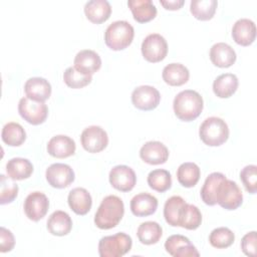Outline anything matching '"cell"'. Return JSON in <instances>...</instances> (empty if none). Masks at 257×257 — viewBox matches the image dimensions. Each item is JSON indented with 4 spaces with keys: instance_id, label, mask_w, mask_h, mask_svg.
Returning <instances> with one entry per match:
<instances>
[{
    "instance_id": "cell-1",
    "label": "cell",
    "mask_w": 257,
    "mask_h": 257,
    "mask_svg": "<svg viewBox=\"0 0 257 257\" xmlns=\"http://www.w3.org/2000/svg\"><path fill=\"white\" fill-rule=\"evenodd\" d=\"M123 214L124 205L122 200L114 195L106 196L94 215V224L102 230L114 228L122 219Z\"/></svg>"
},
{
    "instance_id": "cell-2",
    "label": "cell",
    "mask_w": 257,
    "mask_h": 257,
    "mask_svg": "<svg viewBox=\"0 0 257 257\" xmlns=\"http://www.w3.org/2000/svg\"><path fill=\"white\" fill-rule=\"evenodd\" d=\"M204 101L201 94L193 89H186L179 92L173 102L174 112L183 121H192L202 112Z\"/></svg>"
},
{
    "instance_id": "cell-3",
    "label": "cell",
    "mask_w": 257,
    "mask_h": 257,
    "mask_svg": "<svg viewBox=\"0 0 257 257\" xmlns=\"http://www.w3.org/2000/svg\"><path fill=\"white\" fill-rule=\"evenodd\" d=\"M135 30L125 20H117L109 24L104 32V42L111 50L118 51L126 48L133 42Z\"/></svg>"
},
{
    "instance_id": "cell-4",
    "label": "cell",
    "mask_w": 257,
    "mask_h": 257,
    "mask_svg": "<svg viewBox=\"0 0 257 257\" xmlns=\"http://www.w3.org/2000/svg\"><path fill=\"white\" fill-rule=\"evenodd\" d=\"M199 136L202 142L210 147H219L229 138V127L225 120L217 116L206 118L200 125Z\"/></svg>"
},
{
    "instance_id": "cell-5",
    "label": "cell",
    "mask_w": 257,
    "mask_h": 257,
    "mask_svg": "<svg viewBox=\"0 0 257 257\" xmlns=\"http://www.w3.org/2000/svg\"><path fill=\"white\" fill-rule=\"evenodd\" d=\"M133 240L123 232L104 236L98 242V254L100 257H121L131 251Z\"/></svg>"
},
{
    "instance_id": "cell-6",
    "label": "cell",
    "mask_w": 257,
    "mask_h": 257,
    "mask_svg": "<svg viewBox=\"0 0 257 257\" xmlns=\"http://www.w3.org/2000/svg\"><path fill=\"white\" fill-rule=\"evenodd\" d=\"M216 202L226 210H236L242 205L243 194L236 182L225 178L216 191Z\"/></svg>"
},
{
    "instance_id": "cell-7",
    "label": "cell",
    "mask_w": 257,
    "mask_h": 257,
    "mask_svg": "<svg viewBox=\"0 0 257 257\" xmlns=\"http://www.w3.org/2000/svg\"><path fill=\"white\" fill-rule=\"evenodd\" d=\"M18 112L20 116L28 123L38 125L43 123L48 115V107L42 101H36L22 97L18 103Z\"/></svg>"
},
{
    "instance_id": "cell-8",
    "label": "cell",
    "mask_w": 257,
    "mask_h": 257,
    "mask_svg": "<svg viewBox=\"0 0 257 257\" xmlns=\"http://www.w3.org/2000/svg\"><path fill=\"white\" fill-rule=\"evenodd\" d=\"M142 54L149 62H160L168 54L167 40L159 33L149 34L142 42Z\"/></svg>"
},
{
    "instance_id": "cell-9",
    "label": "cell",
    "mask_w": 257,
    "mask_h": 257,
    "mask_svg": "<svg viewBox=\"0 0 257 257\" xmlns=\"http://www.w3.org/2000/svg\"><path fill=\"white\" fill-rule=\"evenodd\" d=\"M82 148L91 154L103 151L108 144L106 132L98 125H90L85 127L80 136Z\"/></svg>"
},
{
    "instance_id": "cell-10",
    "label": "cell",
    "mask_w": 257,
    "mask_h": 257,
    "mask_svg": "<svg viewBox=\"0 0 257 257\" xmlns=\"http://www.w3.org/2000/svg\"><path fill=\"white\" fill-rule=\"evenodd\" d=\"M45 177L48 184L56 189H64L68 187L75 179L71 167L62 163L50 165L45 172Z\"/></svg>"
},
{
    "instance_id": "cell-11",
    "label": "cell",
    "mask_w": 257,
    "mask_h": 257,
    "mask_svg": "<svg viewBox=\"0 0 257 257\" xmlns=\"http://www.w3.org/2000/svg\"><path fill=\"white\" fill-rule=\"evenodd\" d=\"M161 100L159 90L151 85H141L134 89L132 93V102L138 109L153 110Z\"/></svg>"
},
{
    "instance_id": "cell-12",
    "label": "cell",
    "mask_w": 257,
    "mask_h": 257,
    "mask_svg": "<svg viewBox=\"0 0 257 257\" xmlns=\"http://www.w3.org/2000/svg\"><path fill=\"white\" fill-rule=\"evenodd\" d=\"M23 208L29 220L38 222L46 215L49 208V201L45 194L38 191L32 192L26 197Z\"/></svg>"
},
{
    "instance_id": "cell-13",
    "label": "cell",
    "mask_w": 257,
    "mask_h": 257,
    "mask_svg": "<svg viewBox=\"0 0 257 257\" xmlns=\"http://www.w3.org/2000/svg\"><path fill=\"white\" fill-rule=\"evenodd\" d=\"M108 179L110 185L120 192L132 191L137 183L135 171L125 165L113 167L109 172Z\"/></svg>"
},
{
    "instance_id": "cell-14",
    "label": "cell",
    "mask_w": 257,
    "mask_h": 257,
    "mask_svg": "<svg viewBox=\"0 0 257 257\" xmlns=\"http://www.w3.org/2000/svg\"><path fill=\"white\" fill-rule=\"evenodd\" d=\"M165 249L174 257H198L200 255L189 238L180 234L170 236L165 242Z\"/></svg>"
},
{
    "instance_id": "cell-15",
    "label": "cell",
    "mask_w": 257,
    "mask_h": 257,
    "mask_svg": "<svg viewBox=\"0 0 257 257\" xmlns=\"http://www.w3.org/2000/svg\"><path fill=\"white\" fill-rule=\"evenodd\" d=\"M140 157L149 165H162L168 161L169 150L163 143L151 141L141 148Z\"/></svg>"
},
{
    "instance_id": "cell-16",
    "label": "cell",
    "mask_w": 257,
    "mask_h": 257,
    "mask_svg": "<svg viewBox=\"0 0 257 257\" xmlns=\"http://www.w3.org/2000/svg\"><path fill=\"white\" fill-rule=\"evenodd\" d=\"M232 37L241 46H249L256 38V25L248 18L238 19L232 27Z\"/></svg>"
},
{
    "instance_id": "cell-17",
    "label": "cell",
    "mask_w": 257,
    "mask_h": 257,
    "mask_svg": "<svg viewBox=\"0 0 257 257\" xmlns=\"http://www.w3.org/2000/svg\"><path fill=\"white\" fill-rule=\"evenodd\" d=\"M74 141L64 135H57L52 137L47 144V152L50 156L57 159H64L72 156L75 153Z\"/></svg>"
},
{
    "instance_id": "cell-18",
    "label": "cell",
    "mask_w": 257,
    "mask_h": 257,
    "mask_svg": "<svg viewBox=\"0 0 257 257\" xmlns=\"http://www.w3.org/2000/svg\"><path fill=\"white\" fill-rule=\"evenodd\" d=\"M74 67L85 74L92 75L101 66L100 56L93 50L83 49L77 52L74 57Z\"/></svg>"
},
{
    "instance_id": "cell-19",
    "label": "cell",
    "mask_w": 257,
    "mask_h": 257,
    "mask_svg": "<svg viewBox=\"0 0 257 257\" xmlns=\"http://www.w3.org/2000/svg\"><path fill=\"white\" fill-rule=\"evenodd\" d=\"M24 91L28 98L44 102L51 95V85L43 77H31L26 80Z\"/></svg>"
},
{
    "instance_id": "cell-20",
    "label": "cell",
    "mask_w": 257,
    "mask_h": 257,
    "mask_svg": "<svg viewBox=\"0 0 257 257\" xmlns=\"http://www.w3.org/2000/svg\"><path fill=\"white\" fill-rule=\"evenodd\" d=\"M67 202L70 209L77 215L83 216L89 212L92 205V199L88 191L84 188L72 189L67 197Z\"/></svg>"
},
{
    "instance_id": "cell-21",
    "label": "cell",
    "mask_w": 257,
    "mask_h": 257,
    "mask_svg": "<svg viewBox=\"0 0 257 257\" xmlns=\"http://www.w3.org/2000/svg\"><path fill=\"white\" fill-rule=\"evenodd\" d=\"M235 50L227 43L218 42L210 49V59L215 66L227 68L236 61Z\"/></svg>"
},
{
    "instance_id": "cell-22",
    "label": "cell",
    "mask_w": 257,
    "mask_h": 257,
    "mask_svg": "<svg viewBox=\"0 0 257 257\" xmlns=\"http://www.w3.org/2000/svg\"><path fill=\"white\" fill-rule=\"evenodd\" d=\"M158 208V200L148 193L136 195L131 200V211L137 217H147L153 215Z\"/></svg>"
},
{
    "instance_id": "cell-23",
    "label": "cell",
    "mask_w": 257,
    "mask_h": 257,
    "mask_svg": "<svg viewBox=\"0 0 257 257\" xmlns=\"http://www.w3.org/2000/svg\"><path fill=\"white\" fill-rule=\"evenodd\" d=\"M84 13L90 22L100 24L109 18L111 6L106 0H91L85 3Z\"/></svg>"
},
{
    "instance_id": "cell-24",
    "label": "cell",
    "mask_w": 257,
    "mask_h": 257,
    "mask_svg": "<svg viewBox=\"0 0 257 257\" xmlns=\"http://www.w3.org/2000/svg\"><path fill=\"white\" fill-rule=\"evenodd\" d=\"M127 6L131 9L134 19L139 23H146L157 16V7L152 0H130Z\"/></svg>"
},
{
    "instance_id": "cell-25",
    "label": "cell",
    "mask_w": 257,
    "mask_h": 257,
    "mask_svg": "<svg viewBox=\"0 0 257 257\" xmlns=\"http://www.w3.org/2000/svg\"><path fill=\"white\" fill-rule=\"evenodd\" d=\"M72 220L64 211H54L47 220V230L54 236H65L70 233Z\"/></svg>"
},
{
    "instance_id": "cell-26",
    "label": "cell",
    "mask_w": 257,
    "mask_h": 257,
    "mask_svg": "<svg viewBox=\"0 0 257 257\" xmlns=\"http://www.w3.org/2000/svg\"><path fill=\"white\" fill-rule=\"evenodd\" d=\"M238 77L233 73H223L217 76L213 82V91L220 98L232 96L238 88Z\"/></svg>"
},
{
    "instance_id": "cell-27",
    "label": "cell",
    "mask_w": 257,
    "mask_h": 257,
    "mask_svg": "<svg viewBox=\"0 0 257 257\" xmlns=\"http://www.w3.org/2000/svg\"><path fill=\"white\" fill-rule=\"evenodd\" d=\"M162 76L167 84L171 86H180L189 80L190 72L182 63H170L164 67Z\"/></svg>"
},
{
    "instance_id": "cell-28",
    "label": "cell",
    "mask_w": 257,
    "mask_h": 257,
    "mask_svg": "<svg viewBox=\"0 0 257 257\" xmlns=\"http://www.w3.org/2000/svg\"><path fill=\"white\" fill-rule=\"evenodd\" d=\"M6 173L14 181L28 179L33 173V165L27 159L13 158L6 164Z\"/></svg>"
},
{
    "instance_id": "cell-29",
    "label": "cell",
    "mask_w": 257,
    "mask_h": 257,
    "mask_svg": "<svg viewBox=\"0 0 257 257\" xmlns=\"http://www.w3.org/2000/svg\"><path fill=\"white\" fill-rule=\"evenodd\" d=\"M186 201L181 196H172L164 206V217L166 222L172 227H180V217Z\"/></svg>"
},
{
    "instance_id": "cell-30",
    "label": "cell",
    "mask_w": 257,
    "mask_h": 257,
    "mask_svg": "<svg viewBox=\"0 0 257 257\" xmlns=\"http://www.w3.org/2000/svg\"><path fill=\"white\" fill-rule=\"evenodd\" d=\"M225 178H226V176L219 172H214L206 178L204 185L200 192L201 199L206 205L214 206L217 204L216 191H217V188H218V185L220 184V182L222 180H224Z\"/></svg>"
},
{
    "instance_id": "cell-31",
    "label": "cell",
    "mask_w": 257,
    "mask_h": 257,
    "mask_svg": "<svg viewBox=\"0 0 257 257\" xmlns=\"http://www.w3.org/2000/svg\"><path fill=\"white\" fill-rule=\"evenodd\" d=\"M137 235L142 244L153 245L160 241L163 235V229L159 223L147 221L139 226Z\"/></svg>"
},
{
    "instance_id": "cell-32",
    "label": "cell",
    "mask_w": 257,
    "mask_h": 257,
    "mask_svg": "<svg viewBox=\"0 0 257 257\" xmlns=\"http://www.w3.org/2000/svg\"><path fill=\"white\" fill-rule=\"evenodd\" d=\"M201 171L197 164L187 162L180 165L177 170L178 182L185 188L194 187L200 180Z\"/></svg>"
},
{
    "instance_id": "cell-33",
    "label": "cell",
    "mask_w": 257,
    "mask_h": 257,
    "mask_svg": "<svg viewBox=\"0 0 257 257\" xmlns=\"http://www.w3.org/2000/svg\"><path fill=\"white\" fill-rule=\"evenodd\" d=\"M2 141L10 147L21 146L26 140V133L21 124L18 122L10 121L6 123L1 133Z\"/></svg>"
},
{
    "instance_id": "cell-34",
    "label": "cell",
    "mask_w": 257,
    "mask_h": 257,
    "mask_svg": "<svg viewBox=\"0 0 257 257\" xmlns=\"http://www.w3.org/2000/svg\"><path fill=\"white\" fill-rule=\"evenodd\" d=\"M217 6L216 0H193L190 4V11L196 19L206 21L213 18Z\"/></svg>"
},
{
    "instance_id": "cell-35",
    "label": "cell",
    "mask_w": 257,
    "mask_h": 257,
    "mask_svg": "<svg viewBox=\"0 0 257 257\" xmlns=\"http://www.w3.org/2000/svg\"><path fill=\"white\" fill-rule=\"evenodd\" d=\"M148 185L151 189L164 193L172 187V176L169 171L164 169H157L148 175Z\"/></svg>"
},
{
    "instance_id": "cell-36",
    "label": "cell",
    "mask_w": 257,
    "mask_h": 257,
    "mask_svg": "<svg viewBox=\"0 0 257 257\" xmlns=\"http://www.w3.org/2000/svg\"><path fill=\"white\" fill-rule=\"evenodd\" d=\"M202 223V214L198 207L186 203L180 217V227L187 230H196Z\"/></svg>"
},
{
    "instance_id": "cell-37",
    "label": "cell",
    "mask_w": 257,
    "mask_h": 257,
    "mask_svg": "<svg viewBox=\"0 0 257 257\" xmlns=\"http://www.w3.org/2000/svg\"><path fill=\"white\" fill-rule=\"evenodd\" d=\"M235 240L234 233L227 227H219L214 229L209 236L210 244L217 249L230 247Z\"/></svg>"
},
{
    "instance_id": "cell-38",
    "label": "cell",
    "mask_w": 257,
    "mask_h": 257,
    "mask_svg": "<svg viewBox=\"0 0 257 257\" xmlns=\"http://www.w3.org/2000/svg\"><path fill=\"white\" fill-rule=\"evenodd\" d=\"M63 80L71 88H82L91 82L92 76L80 72L74 66H70L64 70Z\"/></svg>"
},
{
    "instance_id": "cell-39",
    "label": "cell",
    "mask_w": 257,
    "mask_h": 257,
    "mask_svg": "<svg viewBox=\"0 0 257 257\" xmlns=\"http://www.w3.org/2000/svg\"><path fill=\"white\" fill-rule=\"evenodd\" d=\"M0 181V204L5 205L12 203L18 195V185L10 177L1 175Z\"/></svg>"
},
{
    "instance_id": "cell-40",
    "label": "cell",
    "mask_w": 257,
    "mask_h": 257,
    "mask_svg": "<svg viewBox=\"0 0 257 257\" xmlns=\"http://www.w3.org/2000/svg\"><path fill=\"white\" fill-rule=\"evenodd\" d=\"M240 180L245 189L250 194L257 192V167L255 165H248L240 172Z\"/></svg>"
},
{
    "instance_id": "cell-41",
    "label": "cell",
    "mask_w": 257,
    "mask_h": 257,
    "mask_svg": "<svg viewBox=\"0 0 257 257\" xmlns=\"http://www.w3.org/2000/svg\"><path fill=\"white\" fill-rule=\"evenodd\" d=\"M241 249L249 257L256 256V231L245 234L241 240Z\"/></svg>"
},
{
    "instance_id": "cell-42",
    "label": "cell",
    "mask_w": 257,
    "mask_h": 257,
    "mask_svg": "<svg viewBox=\"0 0 257 257\" xmlns=\"http://www.w3.org/2000/svg\"><path fill=\"white\" fill-rule=\"evenodd\" d=\"M15 245V239L10 230L1 227L0 228V252H10Z\"/></svg>"
},
{
    "instance_id": "cell-43",
    "label": "cell",
    "mask_w": 257,
    "mask_h": 257,
    "mask_svg": "<svg viewBox=\"0 0 257 257\" xmlns=\"http://www.w3.org/2000/svg\"><path fill=\"white\" fill-rule=\"evenodd\" d=\"M160 3L167 10H178V9H180L184 5L185 1L184 0H169V1L161 0Z\"/></svg>"
}]
</instances>
